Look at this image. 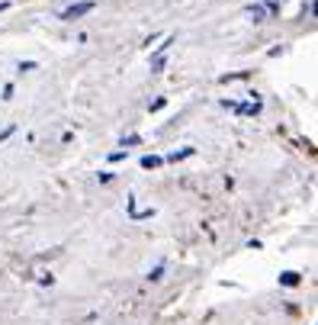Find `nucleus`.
<instances>
[{"mask_svg":"<svg viewBox=\"0 0 318 325\" xmlns=\"http://www.w3.org/2000/svg\"><path fill=\"white\" fill-rule=\"evenodd\" d=\"M93 7H96L93 0H81V4H71L65 13H61V20H65V23H74V20H81V16H87Z\"/></svg>","mask_w":318,"mask_h":325,"instance_id":"1","label":"nucleus"},{"mask_svg":"<svg viewBox=\"0 0 318 325\" xmlns=\"http://www.w3.org/2000/svg\"><path fill=\"white\" fill-rule=\"evenodd\" d=\"M280 283H283V286H299V283H302V274H296V271H283V274H280Z\"/></svg>","mask_w":318,"mask_h":325,"instance_id":"2","label":"nucleus"},{"mask_svg":"<svg viewBox=\"0 0 318 325\" xmlns=\"http://www.w3.org/2000/svg\"><path fill=\"white\" fill-rule=\"evenodd\" d=\"M161 161H164V158H157V155H145V158H142V167H145V171H154V167H161Z\"/></svg>","mask_w":318,"mask_h":325,"instance_id":"3","label":"nucleus"},{"mask_svg":"<svg viewBox=\"0 0 318 325\" xmlns=\"http://www.w3.org/2000/svg\"><path fill=\"white\" fill-rule=\"evenodd\" d=\"M248 13H251V20H254V23H264V16H267V10H264L261 4H257V7H251Z\"/></svg>","mask_w":318,"mask_h":325,"instance_id":"4","label":"nucleus"},{"mask_svg":"<svg viewBox=\"0 0 318 325\" xmlns=\"http://www.w3.org/2000/svg\"><path fill=\"white\" fill-rule=\"evenodd\" d=\"M190 155H193V148H180V151H174V155H170L167 161H174V164H177V161H183V158H190Z\"/></svg>","mask_w":318,"mask_h":325,"instance_id":"5","label":"nucleus"},{"mask_svg":"<svg viewBox=\"0 0 318 325\" xmlns=\"http://www.w3.org/2000/svg\"><path fill=\"white\" fill-rule=\"evenodd\" d=\"M138 142H142V136H126V139H122V148L129 151V145H138Z\"/></svg>","mask_w":318,"mask_h":325,"instance_id":"6","label":"nucleus"},{"mask_svg":"<svg viewBox=\"0 0 318 325\" xmlns=\"http://www.w3.org/2000/svg\"><path fill=\"white\" fill-rule=\"evenodd\" d=\"M161 274H164V264H157V267L148 274V280H161Z\"/></svg>","mask_w":318,"mask_h":325,"instance_id":"7","label":"nucleus"},{"mask_svg":"<svg viewBox=\"0 0 318 325\" xmlns=\"http://www.w3.org/2000/svg\"><path fill=\"white\" fill-rule=\"evenodd\" d=\"M164 103H167L164 97H161V100H154V103H151V113H157V110H164Z\"/></svg>","mask_w":318,"mask_h":325,"instance_id":"8","label":"nucleus"},{"mask_svg":"<svg viewBox=\"0 0 318 325\" xmlns=\"http://www.w3.org/2000/svg\"><path fill=\"white\" fill-rule=\"evenodd\" d=\"M7 7H10V4H7V0H0V13H4V10H7Z\"/></svg>","mask_w":318,"mask_h":325,"instance_id":"9","label":"nucleus"}]
</instances>
